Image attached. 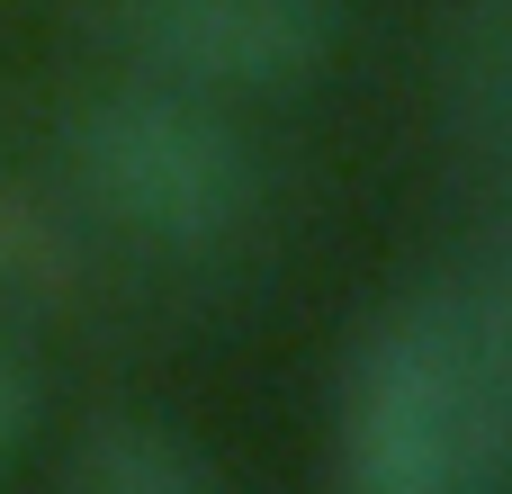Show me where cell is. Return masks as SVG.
Masks as SVG:
<instances>
[{
	"mask_svg": "<svg viewBox=\"0 0 512 494\" xmlns=\"http://www.w3.org/2000/svg\"><path fill=\"white\" fill-rule=\"evenodd\" d=\"M333 494H512V396L477 360L450 279L378 306L333 378Z\"/></svg>",
	"mask_w": 512,
	"mask_h": 494,
	"instance_id": "cell-1",
	"label": "cell"
},
{
	"mask_svg": "<svg viewBox=\"0 0 512 494\" xmlns=\"http://www.w3.org/2000/svg\"><path fill=\"white\" fill-rule=\"evenodd\" d=\"M72 189L144 252H216L261 207V153L225 99L126 72L63 135Z\"/></svg>",
	"mask_w": 512,
	"mask_h": 494,
	"instance_id": "cell-2",
	"label": "cell"
},
{
	"mask_svg": "<svg viewBox=\"0 0 512 494\" xmlns=\"http://www.w3.org/2000/svg\"><path fill=\"white\" fill-rule=\"evenodd\" d=\"M333 27H342L333 0H117L108 9L126 72L225 99V108L324 72Z\"/></svg>",
	"mask_w": 512,
	"mask_h": 494,
	"instance_id": "cell-3",
	"label": "cell"
},
{
	"mask_svg": "<svg viewBox=\"0 0 512 494\" xmlns=\"http://www.w3.org/2000/svg\"><path fill=\"white\" fill-rule=\"evenodd\" d=\"M441 153L477 207V234H512V0L441 9Z\"/></svg>",
	"mask_w": 512,
	"mask_h": 494,
	"instance_id": "cell-4",
	"label": "cell"
},
{
	"mask_svg": "<svg viewBox=\"0 0 512 494\" xmlns=\"http://www.w3.org/2000/svg\"><path fill=\"white\" fill-rule=\"evenodd\" d=\"M72 494H216V468L180 432L117 414L72 450Z\"/></svg>",
	"mask_w": 512,
	"mask_h": 494,
	"instance_id": "cell-5",
	"label": "cell"
},
{
	"mask_svg": "<svg viewBox=\"0 0 512 494\" xmlns=\"http://www.w3.org/2000/svg\"><path fill=\"white\" fill-rule=\"evenodd\" d=\"M27 423H36V378H27V360H18V351L0 342V468L18 459Z\"/></svg>",
	"mask_w": 512,
	"mask_h": 494,
	"instance_id": "cell-6",
	"label": "cell"
}]
</instances>
